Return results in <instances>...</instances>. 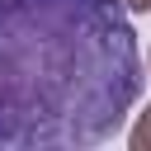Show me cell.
<instances>
[{"label":"cell","instance_id":"obj_3","mask_svg":"<svg viewBox=\"0 0 151 151\" xmlns=\"http://www.w3.org/2000/svg\"><path fill=\"white\" fill-rule=\"evenodd\" d=\"M123 5H127L132 14H151V0H123Z\"/></svg>","mask_w":151,"mask_h":151},{"label":"cell","instance_id":"obj_4","mask_svg":"<svg viewBox=\"0 0 151 151\" xmlns=\"http://www.w3.org/2000/svg\"><path fill=\"white\" fill-rule=\"evenodd\" d=\"M146 76H151V57H146Z\"/></svg>","mask_w":151,"mask_h":151},{"label":"cell","instance_id":"obj_2","mask_svg":"<svg viewBox=\"0 0 151 151\" xmlns=\"http://www.w3.org/2000/svg\"><path fill=\"white\" fill-rule=\"evenodd\" d=\"M127 146L132 151H151V109L132 123V132H127Z\"/></svg>","mask_w":151,"mask_h":151},{"label":"cell","instance_id":"obj_1","mask_svg":"<svg viewBox=\"0 0 151 151\" xmlns=\"http://www.w3.org/2000/svg\"><path fill=\"white\" fill-rule=\"evenodd\" d=\"M142 90L123 0H0V151L104 146Z\"/></svg>","mask_w":151,"mask_h":151}]
</instances>
